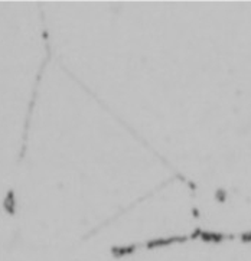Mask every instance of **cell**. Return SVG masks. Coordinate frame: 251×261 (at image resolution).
Here are the masks:
<instances>
[{
    "label": "cell",
    "instance_id": "cell-1",
    "mask_svg": "<svg viewBox=\"0 0 251 261\" xmlns=\"http://www.w3.org/2000/svg\"><path fill=\"white\" fill-rule=\"evenodd\" d=\"M4 208L9 213H13L15 212V196H13V191H10L7 193V198L4 201Z\"/></svg>",
    "mask_w": 251,
    "mask_h": 261
}]
</instances>
